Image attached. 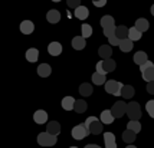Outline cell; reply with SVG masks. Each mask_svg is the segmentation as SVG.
Returning <instances> with one entry per match:
<instances>
[{
    "mask_svg": "<svg viewBox=\"0 0 154 148\" xmlns=\"http://www.w3.org/2000/svg\"><path fill=\"white\" fill-rule=\"evenodd\" d=\"M38 144L40 147H54L56 144V135H52L51 132H40L38 135Z\"/></svg>",
    "mask_w": 154,
    "mask_h": 148,
    "instance_id": "6da1fadb",
    "label": "cell"
},
{
    "mask_svg": "<svg viewBox=\"0 0 154 148\" xmlns=\"http://www.w3.org/2000/svg\"><path fill=\"white\" fill-rule=\"evenodd\" d=\"M85 125L89 128L91 134L100 135L102 132V121H98V118H95V116H89L85 121Z\"/></svg>",
    "mask_w": 154,
    "mask_h": 148,
    "instance_id": "7a4b0ae2",
    "label": "cell"
},
{
    "mask_svg": "<svg viewBox=\"0 0 154 148\" xmlns=\"http://www.w3.org/2000/svg\"><path fill=\"white\" fill-rule=\"evenodd\" d=\"M127 115L131 121H138L141 118V108L138 102H130L127 104Z\"/></svg>",
    "mask_w": 154,
    "mask_h": 148,
    "instance_id": "3957f363",
    "label": "cell"
},
{
    "mask_svg": "<svg viewBox=\"0 0 154 148\" xmlns=\"http://www.w3.org/2000/svg\"><path fill=\"white\" fill-rule=\"evenodd\" d=\"M89 134H91V132H89V128L85 125V122H84V124H79V125H76V127H74V129H72V137H74L75 140H78V141L84 140V138H87Z\"/></svg>",
    "mask_w": 154,
    "mask_h": 148,
    "instance_id": "277c9868",
    "label": "cell"
},
{
    "mask_svg": "<svg viewBox=\"0 0 154 148\" xmlns=\"http://www.w3.org/2000/svg\"><path fill=\"white\" fill-rule=\"evenodd\" d=\"M122 83L118 81H115V79H111V81H107L105 82V91H107L108 94L111 95H115V96H118L121 95V89H122Z\"/></svg>",
    "mask_w": 154,
    "mask_h": 148,
    "instance_id": "5b68a950",
    "label": "cell"
},
{
    "mask_svg": "<svg viewBox=\"0 0 154 148\" xmlns=\"http://www.w3.org/2000/svg\"><path fill=\"white\" fill-rule=\"evenodd\" d=\"M111 112H112V115H114L115 118H121L122 115L127 112V104L122 101L115 102L114 105H112V108H111Z\"/></svg>",
    "mask_w": 154,
    "mask_h": 148,
    "instance_id": "8992f818",
    "label": "cell"
},
{
    "mask_svg": "<svg viewBox=\"0 0 154 148\" xmlns=\"http://www.w3.org/2000/svg\"><path fill=\"white\" fill-rule=\"evenodd\" d=\"M104 142H105V148H117L115 135L112 132H105L104 134Z\"/></svg>",
    "mask_w": 154,
    "mask_h": 148,
    "instance_id": "52a82bcc",
    "label": "cell"
},
{
    "mask_svg": "<svg viewBox=\"0 0 154 148\" xmlns=\"http://www.w3.org/2000/svg\"><path fill=\"white\" fill-rule=\"evenodd\" d=\"M75 17L76 19H79V20H85L88 19V16H89V10H88V7L85 6H79L75 9Z\"/></svg>",
    "mask_w": 154,
    "mask_h": 148,
    "instance_id": "ba28073f",
    "label": "cell"
},
{
    "mask_svg": "<svg viewBox=\"0 0 154 148\" xmlns=\"http://www.w3.org/2000/svg\"><path fill=\"white\" fill-rule=\"evenodd\" d=\"M48 52H49V55H52V56H58V55L62 53V45H60L59 42H52L48 46Z\"/></svg>",
    "mask_w": 154,
    "mask_h": 148,
    "instance_id": "9c48e42d",
    "label": "cell"
},
{
    "mask_svg": "<svg viewBox=\"0 0 154 148\" xmlns=\"http://www.w3.org/2000/svg\"><path fill=\"white\" fill-rule=\"evenodd\" d=\"M85 46H87V42H85V38H84V36H75L74 39H72V47H74V49L82 50Z\"/></svg>",
    "mask_w": 154,
    "mask_h": 148,
    "instance_id": "30bf717a",
    "label": "cell"
},
{
    "mask_svg": "<svg viewBox=\"0 0 154 148\" xmlns=\"http://www.w3.org/2000/svg\"><path fill=\"white\" fill-rule=\"evenodd\" d=\"M33 30H35V26L30 20H23L20 23V32L23 35H30Z\"/></svg>",
    "mask_w": 154,
    "mask_h": 148,
    "instance_id": "8fae6325",
    "label": "cell"
},
{
    "mask_svg": "<svg viewBox=\"0 0 154 148\" xmlns=\"http://www.w3.org/2000/svg\"><path fill=\"white\" fill-rule=\"evenodd\" d=\"M33 121L36 124H45L48 121V114L46 111H43V109H39V111H36L33 114Z\"/></svg>",
    "mask_w": 154,
    "mask_h": 148,
    "instance_id": "7c38bea8",
    "label": "cell"
},
{
    "mask_svg": "<svg viewBox=\"0 0 154 148\" xmlns=\"http://www.w3.org/2000/svg\"><path fill=\"white\" fill-rule=\"evenodd\" d=\"M51 74H52V69H51V66L48 63H40L39 66H38V75H39L40 78H46Z\"/></svg>",
    "mask_w": 154,
    "mask_h": 148,
    "instance_id": "4fadbf2b",
    "label": "cell"
},
{
    "mask_svg": "<svg viewBox=\"0 0 154 148\" xmlns=\"http://www.w3.org/2000/svg\"><path fill=\"white\" fill-rule=\"evenodd\" d=\"M46 19H48V22H49V23L55 25V23H58V22L60 20V13L58 12V10L52 9V10H49V12H48Z\"/></svg>",
    "mask_w": 154,
    "mask_h": 148,
    "instance_id": "5bb4252c",
    "label": "cell"
},
{
    "mask_svg": "<svg viewBox=\"0 0 154 148\" xmlns=\"http://www.w3.org/2000/svg\"><path fill=\"white\" fill-rule=\"evenodd\" d=\"M114 118L115 116L112 115L111 109H104L102 114H101V121H102V124H112Z\"/></svg>",
    "mask_w": 154,
    "mask_h": 148,
    "instance_id": "9a60e30c",
    "label": "cell"
},
{
    "mask_svg": "<svg viewBox=\"0 0 154 148\" xmlns=\"http://www.w3.org/2000/svg\"><path fill=\"white\" fill-rule=\"evenodd\" d=\"M75 102H76V99H74L72 96H65V98L62 99V108H63L65 111H71V109H74Z\"/></svg>",
    "mask_w": 154,
    "mask_h": 148,
    "instance_id": "2e32d148",
    "label": "cell"
},
{
    "mask_svg": "<svg viewBox=\"0 0 154 148\" xmlns=\"http://www.w3.org/2000/svg\"><path fill=\"white\" fill-rule=\"evenodd\" d=\"M98 55H100L102 59H104V58L108 59V58L112 55V49H111L109 45H102V46H100V49H98Z\"/></svg>",
    "mask_w": 154,
    "mask_h": 148,
    "instance_id": "e0dca14e",
    "label": "cell"
},
{
    "mask_svg": "<svg viewBox=\"0 0 154 148\" xmlns=\"http://www.w3.org/2000/svg\"><path fill=\"white\" fill-rule=\"evenodd\" d=\"M46 131H48V132H51L52 135H59V132H60V125L56 121L48 122Z\"/></svg>",
    "mask_w": 154,
    "mask_h": 148,
    "instance_id": "ac0fdd59",
    "label": "cell"
},
{
    "mask_svg": "<svg viewBox=\"0 0 154 148\" xmlns=\"http://www.w3.org/2000/svg\"><path fill=\"white\" fill-rule=\"evenodd\" d=\"M122 141L127 142V144H133V142L135 141V132L127 128V129L122 132Z\"/></svg>",
    "mask_w": 154,
    "mask_h": 148,
    "instance_id": "d6986e66",
    "label": "cell"
},
{
    "mask_svg": "<svg viewBox=\"0 0 154 148\" xmlns=\"http://www.w3.org/2000/svg\"><path fill=\"white\" fill-rule=\"evenodd\" d=\"M26 59L29 62H36L39 59V50L35 49V47H30L26 50Z\"/></svg>",
    "mask_w": 154,
    "mask_h": 148,
    "instance_id": "ffe728a7",
    "label": "cell"
},
{
    "mask_svg": "<svg viewBox=\"0 0 154 148\" xmlns=\"http://www.w3.org/2000/svg\"><path fill=\"white\" fill-rule=\"evenodd\" d=\"M121 96L125 98V99L133 98V96H134V88L131 86V85H124L122 89H121Z\"/></svg>",
    "mask_w": 154,
    "mask_h": 148,
    "instance_id": "44dd1931",
    "label": "cell"
},
{
    "mask_svg": "<svg viewBox=\"0 0 154 148\" xmlns=\"http://www.w3.org/2000/svg\"><path fill=\"white\" fill-rule=\"evenodd\" d=\"M102 65H104V69H105V72H112L115 71V66H117V63H115L114 59H111V58H108V59H102Z\"/></svg>",
    "mask_w": 154,
    "mask_h": 148,
    "instance_id": "7402d4cb",
    "label": "cell"
},
{
    "mask_svg": "<svg viewBox=\"0 0 154 148\" xmlns=\"http://www.w3.org/2000/svg\"><path fill=\"white\" fill-rule=\"evenodd\" d=\"M141 36H143V32H140L137 27H130V30H128V38L131 39V41H140Z\"/></svg>",
    "mask_w": 154,
    "mask_h": 148,
    "instance_id": "603a6c76",
    "label": "cell"
},
{
    "mask_svg": "<svg viewBox=\"0 0 154 148\" xmlns=\"http://www.w3.org/2000/svg\"><path fill=\"white\" fill-rule=\"evenodd\" d=\"M148 20L147 19H144V17H140V19H137L135 22V27L140 30V32H147L148 30Z\"/></svg>",
    "mask_w": 154,
    "mask_h": 148,
    "instance_id": "cb8c5ba5",
    "label": "cell"
},
{
    "mask_svg": "<svg viewBox=\"0 0 154 148\" xmlns=\"http://www.w3.org/2000/svg\"><path fill=\"white\" fill-rule=\"evenodd\" d=\"M128 27L125 26H118L117 29H115V35H117V38L120 39V41H122V39H127L128 38Z\"/></svg>",
    "mask_w": 154,
    "mask_h": 148,
    "instance_id": "d4e9b609",
    "label": "cell"
},
{
    "mask_svg": "<svg viewBox=\"0 0 154 148\" xmlns=\"http://www.w3.org/2000/svg\"><path fill=\"white\" fill-rule=\"evenodd\" d=\"M92 92H94V89H92L91 83H82L79 86V94L82 96H89V95H92Z\"/></svg>",
    "mask_w": 154,
    "mask_h": 148,
    "instance_id": "484cf974",
    "label": "cell"
},
{
    "mask_svg": "<svg viewBox=\"0 0 154 148\" xmlns=\"http://www.w3.org/2000/svg\"><path fill=\"white\" fill-rule=\"evenodd\" d=\"M120 49L122 50V52H130V50L133 49V41H131L130 38L122 39V41L120 42Z\"/></svg>",
    "mask_w": 154,
    "mask_h": 148,
    "instance_id": "4316f807",
    "label": "cell"
},
{
    "mask_svg": "<svg viewBox=\"0 0 154 148\" xmlns=\"http://www.w3.org/2000/svg\"><path fill=\"white\" fill-rule=\"evenodd\" d=\"M87 102L82 101V99H78V101L75 102V107H74V111L75 112H78V114H82V112H85L87 111Z\"/></svg>",
    "mask_w": 154,
    "mask_h": 148,
    "instance_id": "83f0119b",
    "label": "cell"
},
{
    "mask_svg": "<svg viewBox=\"0 0 154 148\" xmlns=\"http://www.w3.org/2000/svg\"><path fill=\"white\" fill-rule=\"evenodd\" d=\"M147 53L146 52H143V50H140V52H137V53L134 55V62L137 63V65H143L144 62H147Z\"/></svg>",
    "mask_w": 154,
    "mask_h": 148,
    "instance_id": "f1b7e54d",
    "label": "cell"
},
{
    "mask_svg": "<svg viewBox=\"0 0 154 148\" xmlns=\"http://www.w3.org/2000/svg\"><path fill=\"white\" fill-rule=\"evenodd\" d=\"M105 82H107V79H105V75L98 74V72L92 74V83H95V85H104Z\"/></svg>",
    "mask_w": 154,
    "mask_h": 148,
    "instance_id": "f546056e",
    "label": "cell"
},
{
    "mask_svg": "<svg viewBox=\"0 0 154 148\" xmlns=\"http://www.w3.org/2000/svg\"><path fill=\"white\" fill-rule=\"evenodd\" d=\"M141 74H143V79H144V81H147V82L154 81V68H150V69L141 72Z\"/></svg>",
    "mask_w": 154,
    "mask_h": 148,
    "instance_id": "4dcf8cb0",
    "label": "cell"
},
{
    "mask_svg": "<svg viewBox=\"0 0 154 148\" xmlns=\"http://www.w3.org/2000/svg\"><path fill=\"white\" fill-rule=\"evenodd\" d=\"M111 25H114V17H112V16L107 14V16H104V17L101 19V26H102V29L111 26Z\"/></svg>",
    "mask_w": 154,
    "mask_h": 148,
    "instance_id": "1f68e13d",
    "label": "cell"
},
{
    "mask_svg": "<svg viewBox=\"0 0 154 148\" xmlns=\"http://www.w3.org/2000/svg\"><path fill=\"white\" fill-rule=\"evenodd\" d=\"M127 128L128 129H131V131H134L135 134H138V132L141 131V125H140V122L138 121H131V119H130Z\"/></svg>",
    "mask_w": 154,
    "mask_h": 148,
    "instance_id": "d6a6232c",
    "label": "cell"
},
{
    "mask_svg": "<svg viewBox=\"0 0 154 148\" xmlns=\"http://www.w3.org/2000/svg\"><path fill=\"white\" fill-rule=\"evenodd\" d=\"M82 36L87 39V38H89V36H92V27L89 26V25H82Z\"/></svg>",
    "mask_w": 154,
    "mask_h": 148,
    "instance_id": "836d02e7",
    "label": "cell"
},
{
    "mask_svg": "<svg viewBox=\"0 0 154 148\" xmlns=\"http://www.w3.org/2000/svg\"><path fill=\"white\" fill-rule=\"evenodd\" d=\"M146 109H147L148 115H150L151 118H154V99H151V101H148L147 104H146Z\"/></svg>",
    "mask_w": 154,
    "mask_h": 148,
    "instance_id": "e575fe53",
    "label": "cell"
},
{
    "mask_svg": "<svg viewBox=\"0 0 154 148\" xmlns=\"http://www.w3.org/2000/svg\"><path fill=\"white\" fill-rule=\"evenodd\" d=\"M108 42H109V45H111V46H120V39H118V38H117V35H111V36H109V38H108Z\"/></svg>",
    "mask_w": 154,
    "mask_h": 148,
    "instance_id": "d590c367",
    "label": "cell"
},
{
    "mask_svg": "<svg viewBox=\"0 0 154 148\" xmlns=\"http://www.w3.org/2000/svg\"><path fill=\"white\" fill-rule=\"evenodd\" d=\"M115 25H111V26H108V27H104V35L107 36V38H109L111 35H114L115 33Z\"/></svg>",
    "mask_w": 154,
    "mask_h": 148,
    "instance_id": "8d00e7d4",
    "label": "cell"
},
{
    "mask_svg": "<svg viewBox=\"0 0 154 148\" xmlns=\"http://www.w3.org/2000/svg\"><path fill=\"white\" fill-rule=\"evenodd\" d=\"M66 5L69 9H76L81 6V0H66Z\"/></svg>",
    "mask_w": 154,
    "mask_h": 148,
    "instance_id": "74e56055",
    "label": "cell"
},
{
    "mask_svg": "<svg viewBox=\"0 0 154 148\" xmlns=\"http://www.w3.org/2000/svg\"><path fill=\"white\" fill-rule=\"evenodd\" d=\"M150 68H154V63L151 61H147V62H144L143 65H140V71L141 72H144V71H147V69H150Z\"/></svg>",
    "mask_w": 154,
    "mask_h": 148,
    "instance_id": "f35d334b",
    "label": "cell"
},
{
    "mask_svg": "<svg viewBox=\"0 0 154 148\" xmlns=\"http://www.w3.org/2000/svg\"><path fill=\"white\" fill-rule=\"evenodd\" d=\"M97 72H98V74H102V75H107L105 69H104V65H102V61H100L97 63Z\"/></svg>",
    "mask_w": 154,
    "mask_h": 148,
    "instance_id": "ab89813d",
    "label": "cell"
},
{
    "mask_svg": "<svg viewBox=\"0 0 154 148\" xmlns=\"http://www.w3.org/2000/svg\"><path fill=\"white\" fill-rule=\"evenodd\" d=\"M147 92L148 94H151V95H154V81H151V82H148L147 83Z\"/></svg>",
    "mask_w": 154,
    "mask_h": 148,
    "instance_id": "60d3db41",
    "label": "cell"
},
{
    "mask_svg": "<svg viewBox=\"0 0 154 148\" xmlns=\"http://www.w3.org/2000/svg\"><path fill=\"white\" fill-rule=\"evenodd\" d=\"M105 5H107V0H97V2H94L95 7H104Z\"/></svg>",
    "mask_w": 154,
    "mask_h": 148,
    "instance_id": "b9f144b4",
    "label": "cell"
},
{
    "mask_svg": "<svg viewBox=\"0 0 154 148\" xmlns=\"http://www.w3.org/2000/svg\"><path fill=\"white\" fill-rule=\"evenodd\" d=\"M85 148H101V147L97 145V144H88V145H85Z\"/></svg>",
    "mask_w": 154,
    "mask_h": 148,
    "instance_id": "7bdbcfd3",
    "label": "cell"
},
{
    "mask_svg": "<svg viewBox=\"0 0 154 148\" xmlns=\"http://www.w3.org/2000/svg\"><path fill=\"white\" fill-rule=\"evenodd\" d=\"M151 14H153V16H154V5H153V6H151Z\"/></svg>",
    "mask_w": 154,
    "mask_h": 148,
    "instance_id": "ee69618b",
    "label": "cell"
},
{
    "mask_svg": "<svg viewBox=\"0 0 154 148\" xmlns=\"http://www.w3.org/2000/svg\"><path fill=\"white\" fill-rule=\"evenodd\" d=\"M52 2H55V3H59L60 0H52Z\"/></svg>",
    "mask_w": 154,
    "mask_h": 148,
    "instance_id": "f6af8a7d",
    "label": "cell"
},
{
    "mask_svg": "<svg viewBox=\"0 0 154 148\" xmlns=\"http://www.w3.org/2000/svg\"><path fill=\"white\" fill-rule=\"evenodd\" d=\"M69 148H78V147H69Z\"/></svg>",
    "mask_w": 154,
    "mask_h": 148,
    "instance_id": "bcb514c9",
    "label": "cell"
},
{
    "mask_svg": "<svg viewBox=\"0 0 154 148\" xmlns=\"http://www.w3.org/2000/svg\"><path fill=\"white\" fill-rule=\"evenodd\" d=\"M94 2H97V0H92V3H94Z\"/></svg>",
    "mask_w": 154,
    "mask_h": 148,
    "instance_id": "7dc6e473",
    "label": "cell"
}]
</instances>
